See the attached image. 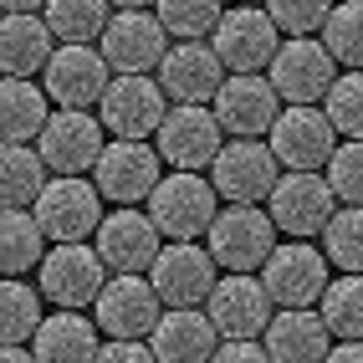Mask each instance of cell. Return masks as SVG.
Masks as SVG:
<instances>
[{
    "mask_svg": "<svg viewBox=\"0 0 363 363\" xmlns=\"http://www.w3.org/2000/svg\"><path fill=\"white\" fill-rule=\"evenodd\" d=\"M323 179H328V189H333V200L363 205V138L337 143L333 159L323 164Z\"/></svg>",
    "mask_w": 363,
    "mask_h": 363,
    "instance_id": "8d00e7d4",
    "label": "cell"
},
{
    "mask_svg": "<svg viewBox=\"0 0 363 363\" xmlns=\"http://www.w3.org/2000/svg\"><path fill=\"white\" fill-rule=\"evenodd\" d=\"M154 16H159V26L164 36H179V41H200L215 31V21L225 16L220 0H154Z\"/></svg>",
    "mask_w": 363,
    "mask_h": 363,
    "instance_id": "e575fe53",
    "label": "cell"
},
{
    "mask_svg": "<svg viewBox=\"0 0 363 363\" xmlns=\"http://www.w3.org/2000/svg\"><path fill=\"white\" fill-rule=\"evenodd\" d=\"M323 113H328L333 133L363 138V72H343V77H333V87L323 92Z\"/></svg>",
    "mask_w": 363,
    "mask_h": 363,
    "instance_id": "d590c367",
    "label": "cell"
},
{
    "mask_svg": "<svg viewBox=\"0 0 363 363\" xmlns=\"http://www.w3.org/2000/svg\"><path fill=\"white\" fill-rule=\"evenodd\" d=\"M149 348L159 363H210V353L220 348V333L200 307H164L149 333Z\"/></svg>",
    "mask_w": 363,
    "mask_h": 363,
    "instance_id": "cb8c5ba5",
    "label": "cell"
},
{
    "mask_svg": "<svg viewBox=\"0 0 363 363\" xmlns=\"http://www.w3.org/2000/svg\"><path fill=\"white\" fill-rule=\"evenodd\" d=\"M261 348L272 363H323L333 348V333L318 318V307H277L261 333Z\"/></svg>",
    "mask_w": 363,
    "mask_h": 363,
    "instance_id": "603a6c76",
    "label": "cell"
},
{
    "mask_svg": "<svg viewBox=\"0 0 363 363\" xmlns=\"http://www.w3.org/2000/svg\"><path fill=\"white\" fill-rule=\"evenodd\" d=\"M235 6H256V0H235Z\"/></svg>",
    "mask_w": 363,
    "mask_h": 363,
    "instance_id": "f6af8a7d",
    "label": "cell"
},
{
    "mask_svg": "<svg viewBox=\"0 0 363 363\" xmlns=\"http://www.w3.org/2000/svg\"><path fill=\"white\" fill-rule=\"evenodd\" d=\"M164 246V235L154 230V220L133 205H118L113 215H103L92 230V251L103 256V266L113 277H149V266Z\"/></svg>",
    "mask_w": 363,
    "mask_h": 363,
    "instance_id": "8fae6325",
    "label": "cell"
},
{
    "mask_svg": "<svg viewBox=\"0 0 363 363\" xmlns=\"http://www.w3.org/2000/svg\"><path fill=\"white\" fill-rule=\"evenodd\" d=\"M210 261L225 266V272H261V261L272 256L277 246V225L272 215L256 210V205H230V210H215L210 220Z\"/></svg>",
    "mask_w": 363,
    "mask_h": 363,
    "instance_id": "5b68a950",
    "label": "cell"
},
{
    "mask_svg": "<svg viewBox=\"0 0 363 363\" xmlns=\"http://www.w3.org/2000/svg\"><path fill=\"white\" fill-rule=\"evenodd\" d=\"M210 363H272V358H266V348L256 337H220V348L210 353Z\"/></svg>",
    "mask_w": 363,
    "mask_h": 363,
    "instance_id": "ab89813d",
    "label": "cell"
},
{
    "mask_svg": "<svg viewBox=\"0 0 363 363\" xmlns=\"http://www.w3.org/2000/svg\"><path fill=\"white\" fill-rule=\"evenodd\" d=\"M46 184V164L31 143H0V210H31Z\"/></svg>",
    "mask_w": 363,
    "mask_h": 363,
    "instance_id": "83f0119b",
    "label": "cell"
},
{
    "mask_svg": "<svg viewBox=\"0 0 363 363\" xmlns=\"http://www.w3.org/2000/svg\"><path fill=\"white\" fill-rule=\"evenodd\" d=\"M333 77H337V72H333L328 46L312 41V36H286L277 46L272 67H266V82L277 87V98L286 108H318L323 92L333 87Z\"/></svg>",
    "mask_w": 363,
    "mask_h": 363,
    "instance_id": "8992f818",
    "label": "cell"
},
{
    "mask_svg": "<svg viewBox=\"0 0 363 363\" xmlns=\"http://www.w3.org/2000/svg\"><path fill=\"white\" fill-rule=\"evenodd\" d=\"M92 312H98V328L108 337H149L164 302L149 286V277H113V281H103Z\"/></svg>",
    "mask_w": 363,
    "mask_h": 363,
    "instance_id": "7402d4cb",
    "label": "cell"
},
{
    "mask_svg": "<svg viewBox=\"0 0 363 363\" xmlns=\"http://www.w3.org/2000/svg\"><path fill=\"white\" fill-rule=\"evenodd\" d=\"M46 0H0V11H41Z\"/></svg>",
    "mask_w": 363,
    "mask_h": 363,
    "instance_id": "7bdbcfd3",
    "label": "cell"
},
{
    "mask_svg": "<svg viewBox=\"0 0 363 363\" xmlns=\"http://www.w3.org/2000/svg\"><path fill=\"white\" fill-rule=\"evenodd\" d=\"M0 363H36V358H31L26 343H6V348H0Z\"/></svg>",
    "mask_w": 363,
    "mask_h": 363,
    "instance_id": "b9f144b4",
    "label": "cell"
},
{
    "mask_svg": "<svg viewBox=\"0 0 363 363\" xmlns=\"http://www.w3.org/2000/svg\"><path fill=\"white\" fill-rule=\"evenodd\" d=\"M98 52H103L108 72H118V77L123 72H154L159 57L169 52V36L154 11H118V16H108Z\"/></svg>",
    "mask_w": 363,
    "mask_h": 363,
    "instance_id": "d6986e66",
    "label": "cell"
},
{
    "mask_svg": "<svg viewBox=\"0 0 363 363\" xmlns=\"http://www.w3.org/2000/svg\"><path fill=\"white\" fill-rule=\"evenodd\" d=\"M266 215L292 240L318 235L333 220V189L323 179V169H281V179L272 184V195H266Z\"/></svg>",
    "mask_w": 363,
    "mask_h": 363,
    "instance_id": "ba28073f",
    "label": "cell"
},
{
    "mask_svg": "<svg viewBox=\"0 0 363 363\" xmlns=\"http://www.w3.org/2000/svg\"><path fill=\"white\" fill-rule=\"evenodd\" d=\"M159 149L149 138H108L98 164H92V184H98V195L113 200V205H138L149 200V189L159 184Z\"/></svg>",
    "mask_w": 363,
    "mask_h": 363,
    "instance_id": "52a82bcc",
    "label": "cell"
},
{
    "mask_svg": "<svg viewBox=\"0 0 363 363\" xmlns=\"http://www.w3.org/2000/svg\"><path fill=\"white\" fill-rule=\"evenodd\" d=\"M108 6H118V11H143V6H154V0H108Z\"/></svg>",
    "mask_w": 363,
    "mask_h": 363,
    "instance_id": "ee69618b",
    "label": "cell"
},
{
    "mask_svg": "<svg viewBox=\"0 0 363 363\" xmlns=\"http://www.w3.org/2000/svg\"><path fill=\"white\" fill-rule=\"evenodd\" d=\"M103 348V328L87 318V312H52L41 318V328L31 333V358L36 363H92Z\"/></svg>",
    "mask_w": 363,
    "mask_h": 363,
    "instance_id": "d4e9b609",
    "label": "cell"
},
{
    "mask_svg": "<svg viewBox=\"0 0 363 363\" xmlns=\"http://www.w3.org/2000/svg\"><path fill=\"white\" fill-rule=\"evenodd\" d=\"M318 318L328 323L333 337H363V272H343L323 286Z\"/></svg>",
    "mask_w": 363,
    "mask_h": 363,
    "instance_id": "4dcf8cb0",
    "label": "cell"
},
{
    "mask_svg": "<svg viewBox=\"0 0 363 363\" xmlns=\"http://www.w3.org/2000/svg\"><path fill=\"white\" fill-rule=\"evenodd\" d=\"M36 272H41L36 292H46V302L72 307V312H87L92 302H98L103 281H108V266H103V256L92 251L87 240H62V246H52L36 261Z\"/></svg>",
    "mask_w": 363,
    "mask_h": 363,
    "instance_id": "3957f363",
    "label": "cell"
},
{
    "mask_svg": "<svg viewBox=\"0 0 363 363\" xmlns=\"http://www.w3.org/2000/svg\"><path fill=\"white\" fill-rule=\"evenodd\" d=\"M323 46L333 62H343L348 72H363V0H343L323 21Z\"/></svg>",
    "mask_w": 363,
    "mask_h": 363,
    "instance_id": "d6a6232c",
    "label": "cell"
},
{
    "mask_svg": "<svg viewBox=\"0 0 363 363\" xmlns=\"http://www.w3.org/2000/svg\"><path fill=\"white\" fill-rule=\"evenodd\" d=\"M215 57L225 62V72H266L281 46V31L272 26V16L261 6H230L210 31Z\"/></svg>",
    "mask_w": 363,
    "mask_h": 363,
    "instance_id": "5bb4252c",
    "label": "cell"
},
{
    "mask_svg": "<svg viewBox=\"0 0 363 363\" xmlns=\"http://www.w3.org/2000/svg\"><path fill=\"white\" fill-rule=\"evenodd\" d=\"M328 256L307 240H286V246H272V256L261 261V286L272 307H318L323 286H328Z\"/></svg>",
    "mask_w": 363,
    "mask_h": 363,
    "instance_id": "7c38bea8",
    "label": "cell"
},
{
    "mask_svg": "<svg viewBox=\"0 0 363 363\" xmlns=\"http://www.w3.org/2000/svg\"><path fill=\"white\" fill-rule=\"evenodd\" d=\"M164 113H169V98H164L159 77H149V72L113 77L103 103H98V118H103V128L113 138H149V133H159Z\"/></svg>",
    "mask_w": 363,
    "mask_h": 363,
    "instance_id": "4fadbf2b",
    "label": "cell"
},
{
    "mask_svg": "<svg viewBox=\"0 0 363 363\" xmlns=\"http://www.w3.org/2000/svg\"><path fill=\"white\" fill-rule=\"evenodd\" d=\"M266 149L277 154L281 169H323L337 149V133L323 108H281L266 133Z\"/></svg>",
    "mask_w": 363,
    "mask_h": 363,
    "instance_id": "ffe728a7",
    "label": "cell"
},
{
    "mask_svg": "<svg viewBox=\"0 0 363 363\" xmlns=\"http://www.w3.org/2000/svg\"><path fill=\"white\" fill-rule=\"evenodd\" d=\"M323 256L337 272H363V205L333 210V220L323 225Z\"/></svg>",
    "mask_w": 363,
    "mask_h": 363,
    "instance_id": "836d02e7",
    "label": "cell"
},
{
    "mask_svg": "<svg viewBox=\"0 0 363 363\" xmlns=\"http://www.w3.org/2000/svg\"><path fill=\"white\" fill-rule=\"evenodd\" d=\"M210 108H215V123L230 138H266L277 123V113H281V98L261 72H230Z\"/></svg>",
    "mask_w": 363,
    "mask_h": 363,
    "instance_id": "e0dca14e",
    "label": "cell"
},
{
    "mask_svg": "<svg viewBox=\"0 0 363 363\" xmlns=\"http://www.w3.org/2000/svg\"><path fill=\"white\" fill-rule=\"evenodd\" d=\"M154 72H159V87L169 103H205L210 108L225 82V62L215 57V46H200V41L169 46Z\"/></svg>",
    "mask_w": 363,
    "mask_h": 363,
    "instance_id": "44dd1931",
    "label": "cell"
},
{
    "mask_svg": "<svg viewBox=\"0 0 363 363\" xmlns=\"http://www.w3.org/2000/svg\"><path fill=\"white\" fill-rule=\"evenodd\" d=\"M261 11L272 16V26L286 31V36H312V31H323L333 0H266Z\"/></svg>",
    "mask_w": 363,
    "mask_h": 363,
    "instance_id": "74e56055",
    "label": "cell"
},
{
    "mask_svg": "<svg viewBox=\"0 0 363 363\" xmlns=\"http://www.w3.org/2000/svg\"><path fill=\"white\" fill-rule=\"evenodd\" d=\"M103 143H108V128L103 118H92V108H57L46 113L36 133V154L52 174H87L98 164Z\"/></svg>",
    "mask_w": 363,
    "mask_h": 363,
    "instance_id": "7a4b0ae2",
    "label": "cell"
},
{
    "mask_svg": "<svg viewBox=\"0 0 363 363\" xmlns=\"http://www.w3.org/2000/svg\"><path fill=\"white\" fill-rule=\"evenodd\" d=\"M272 297L256 272H230V277H215L210 297H205V318L215 323L220 337H261L266 323H272Z\"/></svg>",
    "mask_w": 363,
    "mask_h": 363,
    "instance_id": "2e32d148",
    "label": "cell"
},
{
    "mask_svg": "<svg viewBox=\"0 0 363 363\" xmlns=\"http://www.w3.org/2000/svg\"><path fill=\"white\" fill-rule=\"evenodd\" d=\"M46 98H52L57 108H98L103 92L113 82V72L103 62L98 46H82V41H62L52 57H46Z\"/></svg>",
    "mask_w": 363,
    "mask_h": 363,
    "instance_id": "9a60e30c",
    "label": "cell"
},
{
    "mask_svg": "<svg viewBox=\"0 0 363 363\" xmlns=\"http://www.w3.org/2000/svg\"><path fill=\"white\" fill-rule=\"evenodd\" d=\"M323 363H363V337H343L337 348H328Z\"/></svg>",
    "mask_w": 363,
    "mask_h": 363,
    "instance_id": "60d3db41",
    "label": "cell"
},
{
    "mask_svg": "<svg viewBox=\"0 0 363 363\" xmlns=\"http://www.w3.org/2000/svg\"><path fill=\"white\" fill-rule=\"evenodd\" d=\"M159 143V159L169 164V169H210L215 164V154H220V143H225V128L215 123V108H205V103H174L164 113V123H159V133H154Z\"/></svg>",
    "mask_w": 363,
    "mask_h": 363,
    "instance_id": "30bf717a",
    "label": "cell"
},
{
    "mask_svg": "<svg viewBox=\"0 0 363 363\" xmlns=\"http://www.w3.org/2000/svg\"><path fill=\"white\" fill-rule=\"evenodd\" d=\"M46 123V92L31 77H0V143H31Z\"/></svg>",
    "mask_w": 363,
    "mask_h": 363,
    "instance_id": "4316f807",
    "label": "cell"
},
{
    "mask_svg": "<svg viewBox=\"0 0 363 363\" xmlns=\"http://www.w3.org/2000/svg\"><path fill=\"white\" fill-rule=\"evenodd\" d=\"M215 210H220V195L215 184L195 169H174V174H159V184L143 200V215L154 220V230L164 240H195L210 230Z\"/></svg>",
    "mask_w": 363,
    "mask_h": 363,
    "instance_id": "6da1fadb",
    "label": "cell"
},
{
    "mask_svg": "<svg viewBox=\"0 0 363 363\" xmlns=\"http://www.w3.org/2000/svg\"><path fill=\"white\" fill-rule=\"evenodd\" d=\"M277 179H281V164L261 138H230V143H220V154L210 164L215 195L230 205H261Z\"/></svg>",
    "mask_w": 363,
    "mask_h": 363,
    "instance_id": "9c48e42d",
    "label": "cell"
},
{
    "mask_svg": "<svg viewBox=\"0 0 363 363\" xmlns=\"http://www.w3.org/2000/svg\"><path fill=\"white\" fill-rule=\"evenodd\" d=\"M108 16H113L108 0H46L41 6L46 31H52L57 41H82V46L103 36Z\"/></svg>",
    "mask_w": 363,
    "mask_h": 363,
    "instance_id": "f546056e",
    "label": "cell"
},
{
    "mask_svg": "<svg viewBox=\"0 0 363 363\" xmlns=\"http://www.w3.org/2000/svg\"><path fill=\"white\" fill-rule=\"evenodd\" d=\"M36 328H41V292H31L21 277H0V348L31 343Z\"/></svg>",
    "mask_w": 363,
    "mask_h": 363,
    "instance_id": "1f68e13d",
    "label": "cell"
},
{
    "mask_svg": "<svg viewBox=\"0 0 363 363\" xmlns=\"http://www.w3.org/2000/svg\"><path fill=\"white\" fill-rule=\"evenodd\" d=\"M57 36L46 31L36 11H6L0 16V77H31L57 52Z\"/></svg>",
    "mask_w": 363,
    "mask_h": 363,
    "instance_id": "484cf974",
    "label": "cell"
},
{
    "mask_svg": "<svg viewBox=\"0 0 363 363\" xmlns=\"http://www.w3.org/2000/svg\"><path fill=\"white\" fill-rule=\"evenodd\" d=\"M149 286L164 307H200L215 286V261L195 240H164L149 266Z\"/></svg>",
    "mask_w": 363,
    "mask_h": 363,
    "instance_id": "ac0fdd59",
    "label": "cell"
},
{
    "mask_svg": "<svg viewBox=\"0 0 363 363\" xmlns=\"http://www.w3.org/2000/svg\"><path fill=\"white\" fill-rule=\"evenodd\" d=\"M31 215H36L41 235L57 240V246L62 240H87L103 220V195H98V184H87L82 174H57V179L41 184Z\"/></svg>",
    "mask_w": 363,
    "mask_h": 363,
    "instance_id": "277c9868",
    "label": "cell"
},
{
    "mask_svg": "<svg viewBox=\"0 0 363 363\" xmlns=\"http://www.w3.org/2000/svg\"><path fill=\"white\" fill-rule=\"evenodd\" d=\"M46 251V235L31 210H0V277L31 272Z\"/></svg>",
    "mask_w": 363,
    "mask_h": 363,
    "instance_id": "f1b7e54d",
    "label": "cell"
},
{
    "mask_svg": "<svg viewBox=\"0 0 363 363\" xmlns=\"http://www.w3.org/2000/svg\"><path fill=\"white\" fill-rule=\"evenodd\" d=\"M92 363H159V358L149 348V337H108Z\"/></svg>",
    "mask_w": 363,
    "mask_h": 363,
    "instance_id": "f35d334b",
    "label": "cell"
}]
</instances>
